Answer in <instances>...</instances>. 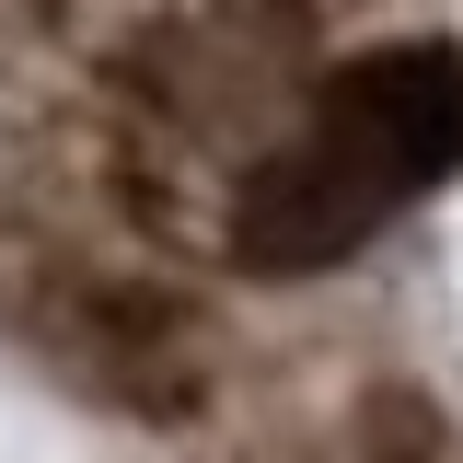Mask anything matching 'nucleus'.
Here are the masks:
<instances>
[{
	"label": "nucleus",
	"mask_w": 463,
	"mask_h": 463,
	"mask_svg": "<svg viewBox=\"0 0 463 463\" xmlns=\"http://www.w3.org/2000/svg\"><path fill=\"white\" fill-rule=\"evenodd\" d=\"M452 174H463V47H440V35L371 47L313 93L301 139L243 185V255L255 267L359 255L383 221H405Z\"/></svg>",
	"instance_id": "f257e3e1"
}]
</instances>
